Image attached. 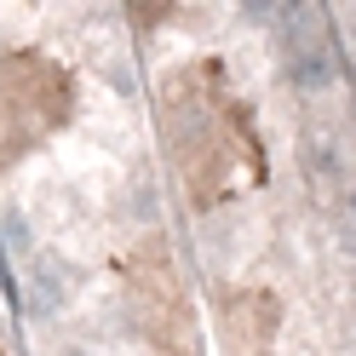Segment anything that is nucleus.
<instances>
[{
	"label": "nucleus",
	"mask_w": 356,
	"mask_h": 356,
	"mask_svg": "<svg viewBox=\"0 0 356 356\" xmlns=\"http://www.w3.org/2000/svg\"><path fill=\"white\" fill-rule=\"evenodd\" d=\"M345 207H350V213H356V184H350V190H345Z\"/></svg>",
	"instance_id": "nucleus-11"
},
{
	"label": "nucleus",
	"mask_w": 356,
	"mask_h": 356,
	"mask_svg": "<svg viewBox=\"0 0 356 356\" xmlns=\"http://www.w3.org/2000/svg\"><path fill=\"white\" fill-rule=\"evenodd\" d=\"M195 86H202V75H178L161 86V127L178 149V172L190 184V202L207 207L225 184V132H218L213 98H202Z\"/></svg>",
	"instance_id": "nucleus-2"
},
{
	"label": "nucleus",
	"mask_w": 356,
	"mask_h": 356,
	"mask_svg": "<svg viewBox=\"0 0 356 356\" xmlns=\"http://www.w3.org/2000/svg\"><path fill=\"white\" fill-rule=\"evenodd\" d=\"M172 6H132V17H138V24H161Z\"/></svg>",
	"instance_id": "nucleus-8"
},
{
	"label": "nucleus",
	"mask_w": 356,
	"mask_h": 356,
	"mask_svg": "<svg viewBox=\"0 0 356 356\" xmlns=\"http://www.w3.org/2000/svg\"><path fill=\"white\" fill-rule=\"evenodd\" d=\"M63 299H70V293L58 287V276H47V270L35 264V270H29V310H35V316H58Z\"/></svg>",
	"instance_id": "nucleus-6"
},
{
	"label": "nucleus",
	"mask_w": 356,
	"mask_h": 356,
	"mask_svg": "<svg viewBox=\"0 0 356 356\" xmlns=\"http://www.w3.org/2000/svg\"><path fill=\"white\" fill-rule=\"evenodd\" d=\"M339 24H345V35L356 40V6H339Z\"/></svg>",
	"instance_id": "nucleus-9"
},
{
	"label": "nucleus",
	"mask_w": 356,
	"mask_h": 356,
	"mask_svg": "<svg viewBox=\"0 0 356 356\" xmlns=\"http://www.w3.org/2000/svg\"><path fill=\"white\" fill-rule=\"evenodd\" d=\"M218 339H225V356H276V333H282V293L264 282H241L225 293V310H218Z\"/></svg>",
	"instance_id": "nucleus-4"
},
{
	"label": "nucleus",
	"mask_w": 356,
	"mask_h": 356,
	"mask_svg": "<svg viewBox=\"0 0 356 356\" xmlns=\"http://www.w3.org/2000/svg\"><path fill=\"white\" fill-rule=\"evenodd\" d=\"M287 75H293V86H299V92H327L339 70H333L327 47H310V40H299V47H293V58H287Z\"/></svg>",
	"instance_id": "nucleus-5"
},
{
	"label": "nucleus",
	"mask_w": 356,
	"mask_h": 356,
	"mask_svg": "<svg viewBox=\"0 0 356 356\" xmlns=\"http://www.w3.org/2000/svg\"><path fill=\"white\" fill-rule=\"evenodd\" d=\"M127 310L138 333L167 350V356H195V322H190V305H184V282H178L172 259L161 241H144L127 264Z\"/></svg>",
	"instance_id": "nucleus-3"
},
{
	"label": "nucleus",
	"mask_w": 356,
	"mask_h": 356,
	"mask_svg": "<svg viewBox=\"0 0 356 356\" xmlns=\"http://www.w3.org/2000/svg\"><path fill=\"white\" fill-rule=\"evenodd\" d=\"M70 115V81L40 52H12L0 58V167L35 149L52 127Z\"/></svg>",
	"instance_id": "nucleus-1"
},
{
	"label": "nucleus",
	"mask_w": 356,
	"mask_h": 356,
	"mask_svg": "<svg viewBox=\"0 0 356 356\" xmlns=\"http://www.w3.org/2000/svg\"><path fill=\"white\" fill-rule=\"evenodd\" d=\"M0 225H6V236H12V248H17V253H29V248H35V236H29V225H24V213H17V207L0 213Z\"/></svg>",
	"instance_id": "nucleus-7"
},
{
	"label": "nucleus",
	"mask_w": 356,
	"mask_h": 356,
	"mask_svg": "<svg viewBox=\"0 0 356 356\" xmlns=\"http://www.w3.org/2000/svg\"><path fill=\"white\" fill-rule=\"evenodd\" d=\"M58 356H92V350H86V345H63Z\"/></svg>",
	"instance_id": "nucleus-10"
}]
</instances>
